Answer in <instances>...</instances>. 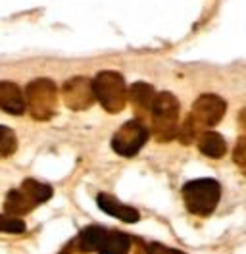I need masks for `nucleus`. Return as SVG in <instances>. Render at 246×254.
Here are the masks:
<instances>
[{"label": "nucleus", "instance_id": "obj_1", "mask_svg": "<svg viewBox=\"0 0 246 254\" xmlns=\"http://www.w3.org/2000/svg\"><path fill=\"white\" fill-rule=\"evenodd\" d=\"M221 196V187L215 179H194L183 187L184 204L190 214L210 216Z\"/></svg>", "mask_w": 246, "mask_h": 254}, {"label": "nucleus", "instance_id": "obj_2", "mask_svg": "<svg viewBox=\"0 0 246 254\" xmlns=\"http://www.w3.org/2000/svg\"><path fill=\"white\" fill-rule=\"evenodd\" d=\"M92 89L96 100L110 114H118L125 108L129 89L125 87V81L118 71H100L92 81Z\"/></svg>", "mask_w": 246, "mask_h": 254}, {"label": "nucleus", "instance_id": "obj_3", "mask_svg": "<svg viewBox=\"0 0 246 254\" xmlns=\"http://www.w3.org/2000/svg\"><path fill=\"white\" fill-rule=\"evenodd\" d=\"M152 124L154 131L160 141L173 139L177 131V118H179V100L171 93L156 95L152 104Z\"/></svg>", "mask_w": 246, "mask_h": 254}, {"label": "nucleus", "instance_id": "obj_4", "mask_svg": "<svg viewBox=\"0 0 246 254\" xmlns=\"http://www.w3.org/2000/svg\"><path fill=\"white\" fill-rule=\"evenodd\" d=\"M25 100L35 120H48L56 110V85L50 79L31 81L25 89Z\"/></svg>", "mask_w": 246, "mask_h": 254}, {"label": "nucleus", "instance_id": "obj_5", "mask_svg": "<svg viewBox=\"0 0 246 254\" xmlns=\"http://www.w3.org/2000/svg\"><path fill=\"white\" fill-rule=\"evenodd\" d=\"M148 139V129L138 120L123 124L112 139V148L122 156H135Z\"/></svg>", "mask_w": 246, "mask_h": 254}, {"label": "nucleus", "instance_id": "obj_6", "mask_svg": "<svg viewBox=\"0 0 246 254\" xmlns=\"http://www.w3.org/2000/svg\"><path fill=\"white\" fill-rule=\"evenodd\" d=\"M225 110H227V104L223 98H219L217 95H202L194 102L188 120L200 131L202 127H212L219 124V120L225 116Z\"/></svg>", "mask_w": 246, "mask_h": 254}, {"label": "nucleus", "instance_id": "obj_7", "mask_svg": "<svg viewBox=\"0 0 246 254\" xmlns=\"http://www.w3.org/2000/svg\"><path fill=\"white\" fill-rule=\"evenodd\" d=\"M63 98H65V104L69 108L83 110V108L91 106V102L96 96H94V89H92L91 81L83 79V77H75V79L67 81L63 85Z\"/></svg>", "mask_w": 246, "mask_h": 254}, {"label": "nucleus", "instance_id": "obj_8", "mask_svg": "<svg viewBox=\"0 0 246 254\" xmlns=\"http://www.w3.org/2000/svg\"><path fill=\"white\" fill-rule=\"evenodd\" d=\"M0 108L14 116H21L27 108L21 89L12 81H0Z\"/></svg>", "mask_w": 246, "mask_h": 254}, {"label": "nucleus", "instance_id": "obj_9", "mask_svg": "<svg viewBox=\"0 0 246 254\" xmlns=\"http://www.w3.org/2000/svg\"><path fill=\"white\" fill-rule=\"evenodd\" d=\"M96 202H98L100 210H104L108 216H114V218H118V220H122L125 223H135L140 218L135 208L125 206V204H122L118 198H114L108 192H100L98 198H96Z\"/></svg>", "mask_w": 246, "mask_h": 254}, {"label": "nucleus", "instance_id": "obj_10", "mask_svg": "<svg viewBox=\"0 0 246 254\" xmlns=\"http://www.w3.org/2000/svg\"><path fill=\"white\" fill-rule=\"evenodd\" d=\"M198 148L200 152L204 156H208V158H221L227 152V143L219 133L204 131L198 139Z\"/></svg>", "mask_w": 246, "mask_h": 254}, {"label": "nucleus", "instance_id": "obj_11", "mask_svg": "<svg viewBox=\"0 0 246 254\" xmlns=\"http://www.w3.org/2000/svg\"><path fill=\"white\" fill-rule=\"evenodd\" d=\"M108 237V231L100 225H91V227H85L79 235V249L83 253H94L102 247L104 239Z\"/></svg>", "mask_w": 246, "mask_h": 254}, {"label": "nucleus", "instance_id": "obj_12", "mask_svg": "<svg viewBox=\"0 0 246 254\" xmlns=\"http://www.w3.org/2000/svg\"><path fill=\"white\" fill-rule=\"evenodd\" d=\"M154 98H156V93L150 85L146 83H135L131 85L129 89V100L135 104V108L140 112L152 110Z\"/></svg>", "mask_w": 246, "mask_h": 254}, {"label": "nucleus", "instance_id": "obj_13", "mask_svg": "<svg viewBox=\"0 0 246 254\" xmlns=\"http://www.w3.org/2000/svg\"><path fill=\"white\" fill-rule=\"evenodd\" d=\"M33 206H35V200L23 189L10 190L8 192V198H6V204H4V208L10 214H14V216H17V214H27V212L33 210Z\"/></svg>", "mask_w": 246, "mask_h": 254}, {"label": "nucleus", "instance_id": "obj_14", "mask_svg": "<svg viewBox=\"0 0 246 254\" xmlns=\"http://www.w3.org/2000/svg\"><path fill=\"white\" fill-rule=\"evenodd\" d=\"M131 249V237L125 233H108V237L104 239L102 247L98 249L100 254H127Z\"/></svg>", "mask_w": 246, "mask_h": 254}, {"label": "nucleus", "instance_id": "obj_15", "mask_svg": "<svg viewBox=\"0 0 246 254\" xmlns=\"http://www.w3.org/2000/svg\"><path fill=\"white\" fill-rule=\"evenodd\" d=\"M21 189L25 190L31 198L35 200V204L46 202V200L52 196V187L43 185V183H39V181H35V179H25L23 185H21Z\"/></svg>", "mask_w": 246, "mask_h": 254}, {"label": "nucleus", "instance_id": "obj_16", "mask_svg": "<svg viewBox=\"0 0 246 254\" xmlns=\"http://www.w3.org/2000/svg\"><path fill=\"white\" fill-rule=\"evenodd\" d=\"M17 148V139L10 127L0 126V158L12 156Z\"/></svg>", "mask_w": 246, "mask_h": 254}, {"label": "nucleus", "instance_id": "obj_17", "mask_svg": "<svg viewBox=\"0 0 246 254\" xmlns=\"http://www.w3.org/2000/svg\"><path fill=\"white\" fill-rule=\"evenodd\" d=\"M25 223L17 218H4L0 216V233H23Z\"/></svg>", "mask_w": 246, "mask_h": 254}, {"label": "nucleus", "instance_id": "obj_18", "mask_svg": "<svg viewBox=\"0 0 246 254\" xmlns=\"http://www.w3.org/2000/svg\"><path fill=\"white\" fill-rule=\"evenodd\" d=\"M148 254H184L181 251H173V249H168V247H162L158 243H152L148 247Z\"/></svg>", "mask_w": 246, "mask_h": 254}]
</instances>
